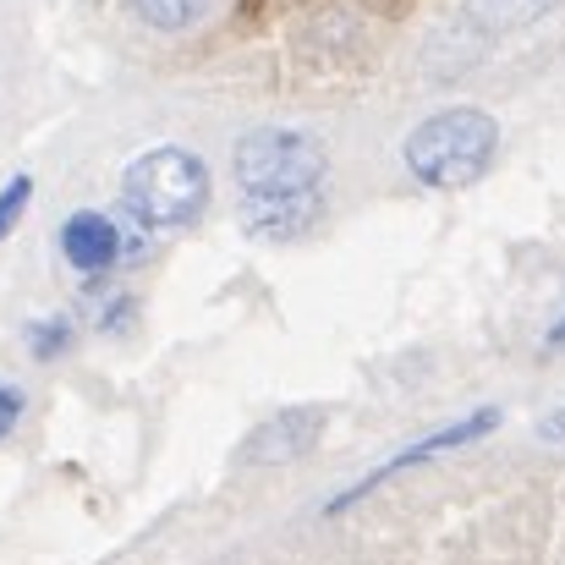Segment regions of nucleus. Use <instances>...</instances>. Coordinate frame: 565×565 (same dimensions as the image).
<instances>
[{
  "instance_id": "obj_1",
  "label": "nucleus",
  "mask_w": 565,
  "mask_h": 565,
  "mask_svg": "<svg viewBox=\"0 0 565 565\" xmlns=\"http://www.w3.org/2000/svg\"><path fill=\"white\" fill-rule=\"evenodd\" d=\"M500 149V127L494 116L472 110V105H456V110H439L428 116L412 138H406V171L428 188H467L489 171Z\"/></svg>"
},
{
  "instance_id": "obj_2",
  "label": "nucleus",
  "mask_w": 565,
  "mask_h": 565,
  "mask_svg": "<svg viewBox=\"0 0 565 565\" xmlns=\"http://www.w3.org/2000/svg\"><path fill=\"white\" fill-rule=\"evenodd\" d=\"M121 203L149 231H182L209 209V166L192 149H149L127 166Z\"/></svg>"
},
{
  "instance_id": "obj_3",
  "label": "nucleus",
  "mask_w": 565,
  "mask_h": 565,
  "mask_svg": "<svg viewBox=\"0 0 565 565\" xmlns=\"http://www.w3.org/2000/svg\"><path fill=\"white\" fill-rule=\"evenodd\" d=\"M324 143L313 132L291 127H258L236 143L231 171L242 198H291V192H319L324 182Z\"/></svg>"
},
{
  "instance_id": "obj_4",
  "label": "nucleus",
  "mask_w": 565,
  "mask_h": 565,
  "mask_svg": "<svg viewBox=\"0 0 565 565\" xmlns=\"http://www.w3.org/2000/svg\"><path fill=\"white\" fill-rule=\"evenodd\" d=\"M61 253H66V264L77 269V275H105V269H116L121 258H138L143 253V242L127 231V225H116L110 214H99V209H77L66 225H61Z\"/></svg>"
},
{
  "instance_id": "obj_5",
  "label": "nucleus",
  "mask_w": 565,
  "mask_h": 565,
  "mask_svg": "<svg viewBox=\"0 0 565 565\" xmlns=\"http://www.w3.org/2000/svg\"><path fill=\"white\" fill-rule=\"evenodd\" d=\"M319 423H324V412H319V406L280 412L275 423H264V428L253 434V445H247V461H258V467H286V461H297L302 450H313V439H319Z\"/></svg>"
},
{
  "instance_id": "obj_6",
  "label": "nucleus",
  "mask_w": 565,
  "mask_h": 565,
  "mask_svg": "<svg viewBox=\"0 0 565 565\" xmlns=\"http://www.w3.org/2000/svg\"><path fill=\"white\" fill-rule=\"evenodd\" d=\"M319 214V192H291V198H242V225L253 236H269V242H291L313 225Z\"/></svg>"
},
{
  "instance_id": "obj_7",
  "label": "nucleus",
  "mask_w": 565,
  "mask_h": 565,
  "mask_svg": "<svg viewBox=\"0 0 565 565\" xmlns=\"http://www.w3.org/2000/svg\"><path fill=\"white\" fill-rule=\"evenodd\" d=\"M561 0H467V22L483 28V33H511V28H527L539 22L544 11H555Z\"/></svg>"
},
{
  "instance_id": "obj_8",
  "label": "nucleus",
  "mask_w": 565,
  "mask_h": 565,
  "mask_svg": "<svg viewBox=\"0 0 565 565\" xmlns=\"http://www.w3.org/2000/svg\"><path fill=\"white\" fill-rule=\"evenodd\" d=\"M132 11L160 33H182V28H198L214 11V0H132Z\"/></svg>"
},
{
  "instance_id": "obj_9",
  "label": "nucleus",
  "mask_w": 565,
  "mask_h": 565,
  "mask_svg": "<svg viewBox=\"0 0 565 565\" xmlns=\"http://www.w3.org/2000/svg\"><path fill=\"white\" fill-rule=\"evenodd\" d=\"M72 341H77L72 319H44V324L28 330V352H33L39 363H55L61 352H72Z\"/></svg>"
},
{
  "instance_id": "obj_10",
  "label": "nucleus",
  "mask_w": 565,
  "mask_h": 565,
  "mask_svg": "<svg viewBox=\"0 0 565 565\" xmlns=\"http://www.w3.org/2000/svg\"><path fill=\"white\" fill-rule=\"evenodd\" d=\"M28 198H33V182H28V177H11V182H6V192H0V242H6V236H11V225L22 220Z\"/></svg>"
},
{
  "instance_id": "obj_11",
  "label": "nucleus",
  "mask_w": 565,
  "mask_h": 565,
  "mask_svg": "<svg viewBox=\"0 0 565 565\" xmlns=\"http://www.w3.org/2000/svg\"><path fill=\"white\" fill-rule=\"evenodd\" d=\"M99 330H105V335H121V330H132V297L110 291V297H105V308H99Z\"/></svg>"
},
{
  "instance_id": "obj_12",
  "label": "nucleus",
  "mask_w": 565,
  "mask_h": 565,
  "mask_svg": "<svg viewBox=\"0 0 565 565\" xmlns=\"http://www.w3.org/2000/svg\"><path fill=\"white\" fill-rule=\"evenodd\" d=\"M22 406H28V401H22V390H17V384H0V439H6V434L17 428Z\"/></svg>"
},
{
  "instance_id": "obj_13",
  "label": "nucleus",
  "mask_w": 565,
  "mask_h": 565,
  "mask_svg": "<svg viewBox=\"0 0 565 565\" xmlns=\"http://www.w3.org/2000/svg\"><path fill=\"white\" fill-rule=\"evenodd\" d=\"M544 439H561V445H565V406L544 417Z\"/></svg>"
},
{
  "instance_id": "obj_14",
  "label": "nucleus",
  "mask_w": 565,
  "mask_h": 565,
  "mask_svg": "<svg viewBox=\"0 0 565 565\" xmlns=\"http://www.w3.org/2000/svg\"><path fill=\"white\" fill-rule=\"evenodd\" d=\"M550 347H565V319L555 324V330H550Z\"/></svg>"
}]
</instances>
